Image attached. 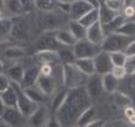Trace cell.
<instances>
[{
  "label": "cell",
  "instance_id": "cell-25",
  "mask_svg": "<svg viewBox=\"0 0 135 127\" xmlns=\"http://www.w3.org/2000/svg\"><path fill=\"white\" fill-rule=\"evenodd\" d=\"M68 93H69V90H57L56 93L53 94L52 99H51V110L53 111L54 114L59 110V108L64 104L65 99L68 97Z\"/></svg>",
  "mask_w": 135,
  "mask_h": 127
},
{
  "label": "cell",
  "instance_id": "cell-49",
  "mask_svg": "<svg viewBox=\"0 0 135 127\" xmlns=\"http://www.w3.org/2000/svg\"><path fill=\"white\" fill-rule=\"evenodd\" d=\"M124 115H126L127 120H128V119H130L132 116H134V115H135V109H134V107L126 108V109H124Z\"/></svg>",
  "mask_w": 135,
  "mask_h": 127
},
{
  "label": "cell",
  "instance_id": "cell-37",
  "mask_svg": "<svg viewBox=\"0 0 135 127\" xmlns=\"http://www.w3.org/2000/svg\"><path fill=\"white\" fill-rule=\"evenodd\" d=\"M5 8L13 15H21L23 12V7L20 0H5Z\"/></svg>",
  "mask_w": 135,
  "mask_h": 127
},
{
  "label": "cell",
  "instance_id": "cell-7",
  "mask_svg": "<svg viewBox=\"0 0 135 127\" xmlns=\"http://www.w3.org/2000/svg\"><path fill=\"white\" fill-rule=\"evenodd\" d=\"M84 87H86V91H87L90 101L93 102L99 99L101 97V94H103V92H104L103 84H101V76L98 75V74L88 76Z\"/></svg>",
  "mask_w": 135,
  "mask_h": 127
},
{
  "label": "cell",
  "instance_id": "cell-35",
  "mask_svg": "<svg viewBox=\"0 0 135 127\" xmlns=\"http://www.w3.org/2000/svg\"><path fill=\"white\" fill-rule=\"evenodd\" d=\"M35 7L44 12H53L57 7L56 0H35Z\"/></svg>",
  "mask_w": 135,
  "mask_h": 127
},
{
  "label": "cell",
  "instance_id": "cell-13",
  "mask_svg": "<svg viewBox=\"0 0 135 127\" xmlns=\"http://www.w3.org/2000/svg\"><path fill=\"white\" fill-rule=\"evenodd\" d=\"M34 59L40 64H51L54 65L59 63L58 52L56 50H46V51H37L34 53Z\"/></svg>",
  "mask_w": 135,
  "mask_h": 127
},
{
  "label": "cell",
  "instance_id": "cell-12",
  "mask_svg": "<svg viewBox=\"0 0 135 127\" xmlns=\"http://www.w3.org/2000/svg\"><path fill=\"white\" fill-rule=\"evenodd\" d=\"M106 34H105L104 29H103V25L100 22L94 23L93 25L88 27L87 28V34H86V40L90 41L94 45L100 46L104 41Z\"/></svg>",
  "mask_w": 135,
  "mask_h": 127
},
{
  "label": "cell",
  "instance_id": "cell-28",
  "mask_svg": "<svg viewBox=\"0 0 135 127\" xmlns=\"http://www.w3.org/2000/svg\"><path fill=\"white\" fill-rule=\"evenodd\" d=\"M77 22L81 23L84 28H88V27L93 25L94 23L99 22V10L98 8H92V10H89V11L84 15V16H82Z\"/></svg>",
  "mask_w": 135,
  "mask_h": 127
},
{
  "label": "cell",
  "instance_id": "cell-32",
  "mask_svg": "<svg viewBox=\"0 0 135 127\" xmlns=\"http://www.w3.org/2000/svg\"><path fill=\"white\" fill-rule=\"evenodd\" d=\"M115 33H118L121 35H124L127 38H130V37H134L135 35V21H127L124 22L123 24L115 31Z\"/></svg>",
  "mask_w": 135,
  "mask_h": 127
},
{
  "label": "cell",
  "instance_id": "cell-2",
  "mask_svg": "<svg viewBox=\"0 0 135 127\" xmlns=\"http://www.w3.org/2000/svg\"><path fill=\"white\" fill-rule=\"evenodd\" d=\"M88 76L84 75L74 63L63 64V85L66 90H73L84 86Z\"/></svg>",
  "mask_w": 135,
  "mask_h": 127
},
{
  "label": "cell",
  "instance_id": "cell-1",
  "mask_svg": "<svg viewBox=\"0 0 135 127\" xmlns=\"http://www.w3.org/2000/svg\"><path fill=\"white\" fill-rule=\"evenodd\" d=\"M92 105L84 86L69 90L64 104L56 113V117L62 127H76V121L84 110Z\"/></svg>",
  "mask_w": 135,
  "mask_h": 127
},
{
  "label": "cell",
  "instance_id": "cell-39",
  "mask_svg": "<svg viewBox=\"0 0 135 127\" xmlns=\"http://www.w3.org/2000/svg\"><path fill=\"white\" fill-rule=\"evenodd\" d=\"M124 69L127 71V75L135 74V55L127 57L126 63H124Z\"/></svg>",
  "mask_w": 135,
  "mask_h": 127
},
{
  "label": "cell",
  "instance_id": "cell-53",
  "mask_svg": "<svg viewBox=\"0 0 135 127\" xmlns=\"http://www.w3.org/2000/svg\"><path fill=\"white\" fill-rule=\"evenodd\" d=\"M59 4H73L75 1H79V0H58Z\"/></svg>",
  "mask_w": 135,
  "mask_h": 127
},
{
  "label": "cell",
  "instance_id": "cell-38",
  "mask_svg": "<svg viewBox=\"0 0 135 127\" xmlns=\"http://www.w3.org/2000/svg\"><path fill=\"white\" fill-rule=\"evenodd\" d=\"M104 5L115 13L121 12L124 7V0H105Z\"/></svg>",
  "mask_w": 135,
  "mask_h": 127
},
{
  "label": "cell",
  "instance_id": "cell-20",
  "mask_svg": "<svg viewBox=\"0 0 135 127\" xmlns=\"http://www.w3.org/2000/svg\"><path fill=\"white\" fill-rule=\"evenodd\" d=\"M0 97L5 108H17V91L12 84L6 91L0 93Z\"/></svg>",
  "mask_w": 135,
  "mask_h": 127
},
{
  "label": "cell",
  "instance_id": "cell-22",
  "mask_svg": "<svg viewBox=\"0 0 135 127\" xmlns=\"http://www.w3.org/2000/svg\"><path fill=\"white\" fill-rule=\"evenodd\" d=\"M113 94V103L116 104V107L119 108V109H126V108H129L134 105V101L130 98L128 94H126L122 91H116Z\"/></svg>",
  "mask_w": 135,
  "mask_h": 127
},
{
  "label": "cell",
  "instance_id": "cell-51",
  "mask_svg": "<svg viewBox=\"0 0 135 127\" xmlns=\"http://www.w3.org/2000/svg\"><path fill=\"white\" fill-rule=\"evenodd\" d=\"M83 1L92 6V8H99V6H100L99 0H83Z\"/></svg>",
  "mask_w": 135,
  "mask_h": 127
},
{
  "label": "cell",
  "instance_id": "cell-46",
  "mask_svg": "<svg viewBox=\"0 0 135 127\" xmlns=\"http://www.w3.org/2000/svg\"><path fill=\"white\" fill-rule=\"evenodd\" d=\"M124 53H126V56H134L135 55V40H130V42L127 45V47L124 48L123 51Z\"/></svg>",
  "mask_w": 135,
  "mask_h": 127
},
{
  "label": "cell",
  "instance_id": "cell-14",
  "mask_svg": "<svg viewBox=\"0 0 135 127\" xmlns=\"http://www.w3.org/2000/svg\"><path fill=\"white\" fill-rule=\"evenodd\" d=\"M40 76V67L39 65H31V67L24 69V75H23L22 82H21V87L27 88L35 86L36 81Z\"/></svg>",
  "mask_w": 135,
  "mask_h": 127
},
{
  "label": "cell",
  "instance_id": "cell-50",
  "mask_svg": "<svg viewBox=\"0 0 135 127\" xmlns=\"http://www.w3.org/2000/svg\"><path fill=\"white\" fill-rule=\"evenodd\" d=\"M70 7H71V4H59L60 11L66 15H70Z\"/></svg>",
  "mask_w": 135,
  "mask_h": 127
},
{
  "label": "cell",
  "instance_id": "cell-6",
  "mask_svg": "<svg viewBox=\"0 0 135 127\" xmlns=\"http://www.w3.org/2000/svg\"><path fill=\"white\" fill-rule=\"evenodd\" d=\"M50 119V110L46 104H40L28 117V124L30 127H45Z\"/></svg>",
  "mask_w": 135,
  "mask_h": 127
},
{
  "label": "cell",
  "instance_id": "cell-34",
  "mask_svg": "<svg viewBox=\"0 0 135 127\" xmlns=\"http://www.w3.org/2000/svg\"><path fill=\"white\" fill-rule=\"evenodd\" d=\"M129 78H128V80L124 78L123 80H126V82H124L123 85V90H118V91H122V92H124L126 94H128V96L130 97V98H135V74H133V75H128Z\"/></svg>",
  "mask_w": 135,
  "mask_h": 127
},
{
  "label": "cell",
  "instance_id": "cell-45",
  "mask_svg": "<svg viewBox=\"0 0 135 127\" xmlns=\"http://www.w3.org/2000/svg\"><path fill=\"white\" fill-rule=\"evenodd\" d=\"M53 71V65L51 64H42L40 67V75L42 76H51Z\"/></svg>",
  "mask_w": 135,
  "mask_h": 127
},
{
  "label": "cell",
  "instance_id": "cell-30",
  "mask_svg": "<svg viewBox=\"0 0 135 127\" xmlns=\"http://www.w3.org/2000/svg\"><path fill=\"white\" fill-rule=\"evenodd\" d=\"M124 22H126V18L122 15L117 13L107 24H101V25H103V29H104L105 34H110V33H115Z\"/></svg>",
  "mask_w": 135,
  "mask_h": 127
},
{
  "label": "cell",
  "instance_id": "cell-41",
  "mask_svg": "<svg viewBox=\"0 0 135 127\" xmlns=\"http://www.w3.org/2000/svg\"><path fill=\"white\" fill-rule=\"evenodd\" d=\"M111 74L115 76L118 81L123 80L124 78L127 76V71H126V69H124V67H113Z\"/></svg>",
  "mask_w": 135,
  "mask_h": 127
},
{
  "label": "cell",
  "instance_id": "cell-43",
  "mask_svg": "<svg viewBox=\"0 0 135 127\" xmlns=\"http://www.w3.org/2000/svg\"><path fill=\"white\" fill-rule=\"evenodd\" d=\"M104 127H132V125L124 120H115V121H111L109 124H105Z\"/></svg>",
  "mask_w": 135,
  "mask_h": 127
},
{
  "label": "cell",
  "instance_id": "cell-16",
  "mask_svg": "<svg viewBox=\"0 0 135 127\" xmlns=\"http://www.w3.org/2000/svg\"><path fill=\"white\" fill-rule=\"evenodd\" d=\"M89 10H92V6L88 5L87 3H84L83 0H79V1H75V3L71 4L70 7V15L73 21H79L82 16L87 13Z\"/></svg>",
  "mask_w": 135,
  "mask_h": 127
},
{
  "label": "cell",
  "instance_id": "cell-9",
  "mask_svg": "<svg viewBox=\"0 0 135 127\" xmlns=\"http://www.w3.org/2000/svg\"><path fill=\"white\" fill-rule=\"evenodd\" d=\"M93 62H94V68H95V74H98V75L101 76V75H105V74H109L112 71L113 65L111 63L110 55L107 52L100 51L93 58Z\"/></svg>",
  "mask_w": 135,
  "mask_h": 127
},
{
  "label": "cell",
  "instance_id": "cell-11",
  "mask_svg": "<svg viewBox=\"0 0 135 127\" xmlns=\"http://www.w3.org/2000/svg\"><path fill=\"white\" fill-rule=\"evenodd\" d=\"M35 86H36L42 93H45L48 98H50L51 96H53L59 87V85L57 84V81L53 79V76H42V75L39 76V79H37Z\"/></svg>",
  "mask_w": 135,
  "mask_h": 127
},
{
  "label": "cell",
  "instance_id": "cell-3",
  "mask_svg": "<svg viewBox=\"0 0 135 127\" xmlns=\"http://www.w3.org/2000/svg\"><path fill=\"white\" fill-rule=\"evenodd\" d=\"M130 42L129 38L121 35L118 33H110L106 34L104 41L100 45L101 51L111 53V52H117V51H124L127 45Z\"/></svg>",
  "mask_w": 135,
  "mask_h": 127
},
{
  "label": "cell",
  "instance_id": "cell-36",
  "mask_svg": "<svg viewBox=\"0 0 135 127\" xmlns=\"http://www.w3.org/2000/svg\"><path fill=\"white\" fill-rule=\"evenodd\" d=\"M110 55V59L113 67H124L127 56L123 51H117V52H111Z\"/></svg>",
  "mask_w": 135,
  "mask_h": 127
},
{
  "label": "cell",
  "instance_id": "cell-55",
  "mask_svg": "<svg viewBox=\"0 0 135 127\" xmlns=\"http://www.w3.org/2000/svg\"><path fill=\"white\" fill-rule=\"evenodd\" d=\"M0 127H8L7 125H6L5 122H4L3 120H1V119H0Z\"/></svg>",
  "mask_w": 135,
  "mask_h": 127
},
{
  "label": "cell",
  "instance_id": "cell-24",
  "mask_svg": "<svg viewBox=\"0 0 135 127\" xmlns=\"http://www.w3.org/2000/svg\"><path fill=\"white\" fill-rule=\"evenodd\" d=\"M74 64L79 68L80 70L87 76L94 75L95 74V68H94V62L93 58H81V59H76Z\"/></svg>",
  "mask_w": 135,
  "mask_h": 127
},
{
  "label": "cell",
  "instance_id": "cell-23",
  "mask_svg": "<svg viewBox=\"0 0 135 127\" xmlns=\"http://www.w3.org/2000/svg\"><path fill=\"white\" fill-rule=\"evenodd\" d=\"M6 75L8 76V79L11 80V82L21 85L23 75H24V67L18 64V63H16V64L11 65V67L6 70Z\"/></svg>",
  "mask_w": 135,
  "mask_h": 127
},
{
  "label": "cell",
  "instance_id": "cell-5",
  "mask_svg": "<svg viewBox=\"0 0 135 127\" xmlns=\"http://www.w3.org/2000/svg\"><path fill=\"white\" fill-rule=\"evenodd\" d=\"M12 85H13V87L17 91V109H18V111L21 113V115L23 117L28 119L33 114L34 110L36 109L37 104L33 103L28 97L25 96L24 92H23V88L21 87L20 84H13L12 82Z\"/></svg>",
  "mask_w": 135,
  "mask_h": 127
},
{
  "label": "cell",
  "instance_id": "cell-40",
  "mask_svg": "<svg viewBox=\"0 0 135 127\" xmlns=\"http://www.w3.org/2000/svg\"><path fill=\"white\" fill-rule=\"evenodd\" d=\"M11 80L8 79V76L4 73H0V93H3L6 91L10 86H11Z\"/></svg>",
  "mask_w": 135,
  "mask_h": 127
},
{
  "label": "cell",
  "instance_id": "cell-27",
  "mask_svg": "<svg viewBox=\"0 0 135 127\" xmlns=\"http://www.w3.org/2000/svg\"><path fill=\"white\" fill-rule=\"evenodd\" d=\"M68 30L73 34V37L75 38L77 41L86 39V34H87V28H84L81 23L77 21H71L69 23V29Z\"/></svg>",
  "mask_w": 135,
  "mask_h": 127
},
{
  "label": "cell",
  "instance_id": "cell-44",
  "mask_svg": "<svg viewBox=\"0 0 135 127\" xmlns=\"http://www.w3.org/2000/svg\"><path fill=\"white\" fill-rule=\"evenodd\" d=\"M23 7V12H30L33 8H35L34 0H20Z\"/></svg>",
  "mask_w": 135,
  "mask_h": 127
},
{
  "label": "cell",
  "instance_id": "cell-18",
  "mask_svg": "<svg viewBox=\"0 0 135 127\" xmlns=\"http://www.w3.org/2000/svg\"><path fill=\"white\" fill-rule=\"evenodd\" d=\"M27 51L21 46H8L3 50V57L7 61H18L25 57Z\"/></svg>",
  "mask_w": 135,
  "mask_h": 127
},
{
  "label": "cell",
  "instance_id": "cell-57",
  "mask_svg": "<svg viewBox=\"0 0 135 127\" xmlns=\"http://www.w3.org/2000/svg\"><path fill=\"white\" fill-rule=\"evenodd\" d=\"M3 11H1V10H0V20H1V18H3Z\"/></svg>",
  "mask_w": 135,
  "mask_h": 127
},
{
  "label": "cell",
  "instance_id": "cell-26",
  "mask_svg": "<svg viewBox=\"0 0 135 127\" xmlns=\"http://www.w3.org/2000/svg\"><path fill=\"white\" fill-rule=\"evenodd\" d=\"M95 115H97L95 109H94L93 105H90L89 108H87V109L79 116L77 121H76V127H86L88 124H90L93 120H95Z\"/></svg>",
  "mask_w": 135,
  "mask_h": 127
},
{
  "label": "cell",
  "instance_id": "cell-10",
  "mask_svg": "<svg viewBox=\"0 0 135 127\" xmlns=\"http://www.w3.org/2000/svg\"><path fill=\"white\" fill-rule=\"evenodd\" d=\"M35 52L37 51H46V50H58L59 44L57 41L54 33H46L39 38L34 44Z\"/></svg>",
  "mask_w": 135,
  "mask_h": 127
},
{
  "label": "cell",
  "instance_id": "cell-33",
  "mask_svg": "<svg viewBox=\"0 0 135 127\" xmlns=\"http://www.w3.org/2000/svg\"><path fill=\"white\" fill-rule=\"evenodd\" d=\"M98 10H99V22H100L101 24H107V23L117 15V13H115V12H112L111 10H109L104 4H100Z\"/></svg>",
  "mask_w": 135,
  "mask_h": 127
},
{
  "label": "cell",
  "instance_id": "cell-56",
  "mask_svg": "<svg viewBox=\"0 0 135 127\" xmlns=\"http://www.w3.org/2000/svg\"><path fill=\"white\" fill-rule=\"evenodd\" d=\"M3 70H4V64H3V62L0 61V73H3Z\"/></svg>",
  "mask_w": 135,
  "mask_h": 127
},
{
  "label": "cell",
  "instance_id": "cell-15",
  "mask_svg": "<svg viewBox=\"0 0 135 127\" xmlns=\"http://www.w3.org/2000/svg\"><path fill=\"white\" fill-rule=\"evenodd\" d=\"M23 116L21 115V113L18 111L17 108H5L3 115H1V120L5 122L7 126H18L22 121Z\"/></svg>",
  "mask_w": 135,
  "mask_h": 127
},
{
  "label": "cell",
  "instance_id": "cell-19",
  "mask_svg": "<svg viewBox=\"0 0 135 127\" xmlns=\"http://www.w3.org/2000/svg\"><path fill=\"white\" fill-rule=\"evenodd\" d=\"M54 37H56L59 45L68 46V47H73L77 42V40L73 37V34L68 29H60V30L54 31Z\"/></svg>",
  "mask_w": 135,
  "mask_h": 127
},
{
  "label": "cell",
  "instance_id": "cell-59",
  "mask_svg": "<svg viewBox=\"0 0 135 127\" xmlns=\"http://www.w3.org/2000/svg\"><path fill=\"white\" fill-rule=\"evenodd\" d=\"M34 1H35V0H34Z\"/></svg>",
  "mask_w": 135,
  "mask_h": 127
},
{
  "label": "cell",
  "instance_id": "cell-31",
  "mask_svg": "<svg viewBox=\"0 0 135 127\" xmlns=\"http://www.w3.org/2000/svg\"><path fill=\"white\" fill-rule=\"evenodd\" d=\"M12 24L13 21L10 17H3L0 20V41H4L11 35Z\"/></svg>",
  "mask_w": 135,
  "mask_h": 127
},
{
  "label": "cell",
  "instance_id": "cell-52",
  "mask_svg": "<svg viewBox=\"0 0 135 127\" xmlns=\"http://www.w3.org/2000/svg\"><path fill=\"white\" fill-rule=\"evenodd\" d=\"M4 110H5V105H4L3 101H1V97H0V117H1V115H3Z\"/></svg>",
  "mask_w": 135,
  "mask_h": 127
},
{
  "label": "cell",
  "instance_id": "cell-17",
  "mask_svg": "<svg viewBox=\"0 0 135 127\" xmlns=\"http://www.w3.org/2000/svg\"><path fill=\"white\" fill-rule=\"evenodd\" d=\"M23 92L33 103L40 105V104H45L48 97L46 96L45 93H42L36 86H31V87H27L23 88Z\"/></svg>",
  "mask_w": 135,
  "mask_h": 127
},
{
  "label": "cell",
  "instance_id": "cell-48",
  "mask_svg": "<svg viewBox=\"0 0 135 127\" xmlns=\"http://www.w3.org/2000/svg\"><path fill=\"white\" fill-rule=\"evenodd\" d=\"M105 120H103V119H98V120H93L90 124H88L86 127H104L105 126Z\"/></svg>",
  "mask_w": 135,
  "mask_h": 127
},
{
  "label": "cell",
  "instance_id": "cell-54",
  "mask_svg": "<svg viewBox=\"0 0 135 127\" xmlns=\"http://www.w3.org/2000/svg\"><path fill=\"white\" fill-rule=\"evenodd\" d=\"M4 8H5V0H0V10L3 11Z\"/></svg>",
  "mask_w": 135,
  "mask_h": 127
},
{
  "label": "cell",
  "instance_id": "cell-47",
  "mask_svg": "<svg viewBox=\"0 0 135 127\" xmlns=\"http://www.w3.org/2000/svg\"><path fill=\"white\" fill-rule=\"evenodd\" d=\"M45 127H62V125H60V122L58 121V119H57L56 116H53V117L48 119V121H47V124H46Z\"/></svg>",
  "mask_w": 135,
  "mask_h": 127
},
{
  "label": "cell",
  "instance_id": "cell-21",
  "mask_svg": "<svg viewBox=\"0 0 135 127\" xmlns=\"http://www.w3.org/2000/svg\"><path fill=\"white\" fill-rule=\"evenodd\" d=\"M101 84H103L104 92L107 93H115L118 90V86H119V81L111 73L101 75Z\"/></svg>",
  "mask_w": 135,
  "mask_h": 127
},
{
  "label": "cell",
  "instance_id": "cell-8",
  "mask_svg": "<svg viewBox=\"0 0 135 127\" xmlns=\"http://www.w3.org/2000/svg\"><path fill=\"white\" fill-rule=\"evenodd\" d=\"M13 24H12V30L11 35L17 40H22L25 41L30 38V25H29L28 21H25L24 18H12Z\"/></svg>",
  "mask_w": 135,
  "mask_h": 127
},
{
  "label": "cell",
  "instance_id": "cell-42",
  "mask_svg": "<svg viewBox=\"0 0 135 127\" xmlns=\"http://www.w3.org/2000/svg\"><path fill=\"white\" fill-rule=\"evenodd\" d=\"M122 11H123L122 16H123L124 18H134V16H135V6L134 5H126Z\"/></svg>",
  "mask_w": 135,
  "mask_h": 127
},
{
  "label": "cell",
  "instance_id": "cell-29",
  "mask_svg": "<svg viewBox=\"0 0 135 127\" xmlns=\"http://www.w3.org/2000/svg\"><path fill=\"white\" fill-rule=\"evenodd\" d=\"M58 52V57H59V62L62 64H70V63H75L76 57L74 55V50L68 46H64L62 48L57 50Z\"/></svg>",
  "mask_w": 135,
  "mask_h": 127
},
{
  "label": "cell",
  "instance_id": "cell-4",
  "mask_svg": "<svg viewBox=\"0 0 135 127\" xmlns=\"http://www.w3.org/2000/svg\"><path fill=\"white\" fill-rule=\"evenodd\" d=\"M74 55H75L76 59L81 58H94L101 51L100 46L94 45L88 40H80L73 46Z\"/></svg>",
  "mask_w": 135,
  "mask_h": 127
},
{
  "label": "cell",
  "instance_id": "cell-58",
  "mask_svg": "<svg viewBox=\"0 0 135 127\" xmlns=\"http://www.w3.org/2000/svg\"><path fill=\"white\" fill-rule=\"evenodd\" d=\"M134 104H135V103H134ZM133 107H134V105H133ZM134 109H135V107H134Z\"/></svg>",
  "mask_w": 135,
  "mask_h": 127
}]
</instances>
